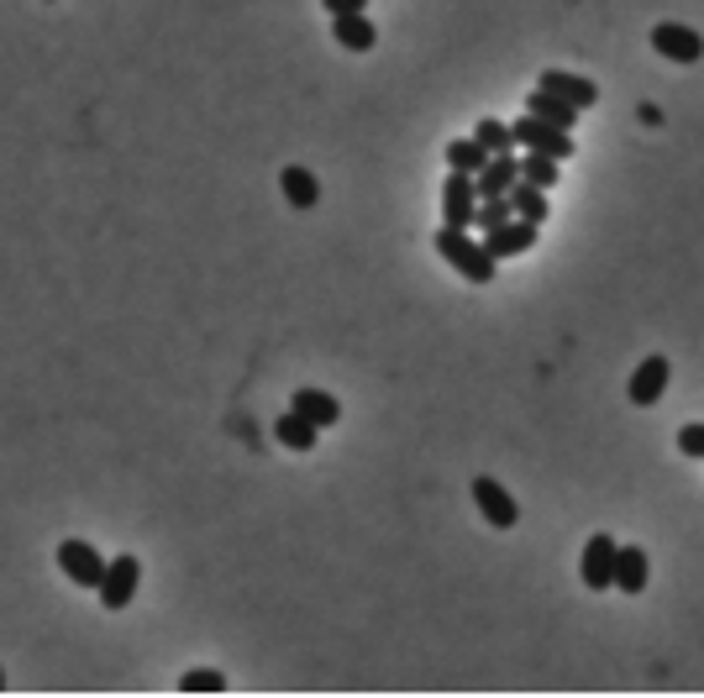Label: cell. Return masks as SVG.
<instances>
[{"label": "cell", "instance_id": "1", "mask_svg": "<svg viewBox=\"0 0 704 698\" xmlns=\"http://www.w3.org/2000/svg\"><path fill=\"white\" fill-rule=\"evenodd\" d=\"M437 258L447 268H458V279H468V284H489L494 268H500V258L483 247V237H468V226H447V220H442V232H437Z\"/></svg>", "mask_w": 704, "mask_h": 698}, {"label": "cell", "instance_id": "2", "mask_svg": "<svg viewBox=\"0 0 704 698\" xmlns=\"http://www.w3.org/2000/svg\"><path fill=\"white\" fill-rule=\"evenodd\" d=\"M510 132H516V142H521L526 153H547V158H558V163L579 153V147H573V132H563V126H552V121H542V116H531V111H526Z\"/></svg>", "mask_w": 704, "mask_h": 698}, {"label": "cell", "instance_id": "3", "mask_svg": "<svg viewBox=\"0 0 704 698\" xmlns=\"http://www.w3.org/2000/svg\"><path fill=\"white\" fill-rule=\"evenodd\" d=\"M473 504H479V515L489 520V531H516V525H521V504L510 499V489H504L500 479H489V473L473 479Z\"/></svg>", "mask_w": 704, "mask_h": 698}, {"label": "cell", "instance_id": "4", "mask_svg": "<svg viewBox=\"0 0 704 698\" xmlns=\"http://www.w3.org/2000/svg\"><path fill=\"white\" fill-rule=\"evenodd\" d=\"M137 583H142V562L132 557V552H121V557H111L105 562V578H101V604L116 615V609H126L132 598H137Z\"/></svg>", "mask_w": 704, "mask_h": 698}, {"label": "cell", "instance_id": "5", "mask_svg": "<svg viewBox=\"0 0 704 698\" xmlns=\"http://www.w3.org/2000/svg\"><path fill=\"white\" fill-rule=\"evenodd\" d=\"M59 573L69 583H80V588H101V578H105V557L90 546V541H80V536H69V541H59Z\"/></svg>", "mask_w": 704, "mask_h": 698}, {"label": "cell", "instance_id": "6", "mask_svg": "<svg viewBox=\"0 0 704 698\" xmlns=\"http://www.w3.org/2000/svg\"><path fill=\"white\" fill-rule=\"evenodd\" d=\"M479 174H458L447 168V184H442V220L447 226H473L479 216Z\"/></svg>", "mask_w": 704, "mask_h": 698}, {"label": "cell", "instance_id": "7", "mask_svg": "<svg viewBox=\"0 0 704 698\" xmlns=\"http://www.w3.org/2000/svg\"><path fill=\"white\" fill-rule=\"evenodd\" d=\"M667 379H673V362H667L663 352H652V358L636 362V373L625 383V399H631L636 410H646V404H657V399L667 394Z\"/></svg>", "mask_w": 704, "mask_h": 698}, {"label": "cell", "instance_id": "8", "mask_svg": "<svg viewBox=\"0 0 704 698\" xmlns=\"http://www.w3.org/2000/svg\"><path fill=\"white\" fill-rule=\"evenodd\" d=\"M615 557H621V546L615 536H589L584 541V562H579V573H584V588L604 594V588H615Z\"/></svg>", "mask_w": 704, "mask_h": 698}, {"label": "cell", "instance_id": "9", "mask_svg": "<svg viewBox=\"0 0 704 698\" xmlns=\"http://www.w3.org/2000/svg\"><path fill=\"white\" fill-rule=\"evenodd\" d=\"M537 232H542L537 220L510 216L504 226H494V232H483V247H489V253H494L500 263H504V258H521V253H531V247H537Z\"/></svg>", "mask_w": 704, "mask_h": 698}, {"label": "cell", "instance_id": "10", "mask_svg": "<svg viewBox=\"0 0 704 698\" xmlns=\"http://www.w3.org/2000/svg\"><path fill=\"white\" fill-rule=\"evenodd\" d=\"M652 48L673 63H700L704 59V38L684 21H663V27H652Z\"/></svg>", "mask_w": 704, "mask_h": 698}, {"label": "cell", "instance_id": "11", "mask_svg": "<svg viewBox=\"0 0 704 698\" xmlns=\"http://www.w3.org/2000/svg\"><path fill=\"white\" fill-rule=\"evenodd\" d=\"M542 90H552V95H563V100H573L579 111H589L594 100H600V84L594 80H584V74H568V69H542Z\"/></svg>", "mask_w": 704, "mask_h": 698}, {"label": "cell", "instance_id": "12", "mask_svg": "<svg viewBox=\"0 0 704 698\" xmlns=\"http://www.w3.org/2000/svg\"><path fill=\"white\" fill-rule=\"evenodd\" d=\"M526 111H531V116H542V121H552V126H563V132H573V126H579V116H584L573 100L552 95V90H542V84L526 95Z\"/></svg>", "mask_w": 704, "mask_h": 698}, {"label": "cell", "instance_id": "13", "mask_svg": "<svg viewBox=\"0 0 704 698\" xmlns=\"http://www.w3.org/2000/svg\"><path fill=\"white\" fill-rule=\"evenodd\" d=\"M646 583H652L646 552L642 546H621V557H615V588H621V594H646Z\"/></svg>", "mask_w": 704, "mask_h": 698}, {"label": "cell", "instance_id": "14", "mask_svg": "<svg viewBox=\"0 0 704 698\" xmlns=\"http://www.w3.org/2000/svg\"><path fill=\"white\" fill-rule=\"evenodd\" d=\"M274 437H279V446H289V452H310L316 437H322V425L310 415H300V410H284V415L274 420Z\"/></svg>", "mask_w": 704, "mask_h": 698}, {"label": "cell", "instance_id": "15", "mask_svg": "<svg viewBox=\"0 0 704 698\" xmlns=\"http://www.w3.org/2000/svg\"><path fill=\"white\" fill-rule=\"evenodd\" d=\"M279 189H284V199H289L295 211H310V205L322 199V179H316L305 163H289V168H284V174H279Z\"/></svg>", "mask_w": 704, "mask_h": 698}, {"label": "cell", "instance_id": "16", "mask_svg": "<svg viewBox=\"0 0 704 698\" xmlns=\"http://www.w3.org/2000/svg\"><path fill=\"white\" fill-rule=\"evenodd\" d=\"M289 410L310 415L316 425H322V431L343 420V404H337V394H326V389H295V394H289Z\"/></svg>", "mask_w": 704, "mask_h": 698}, {"label": "cell", "instance_id": "17", "mask_svg": "<svg viewBox=\"0 0 704 698\" xmlns=\"http://www.w3.org/2000/svg\"><path fill=\"white\" fill-rule=\"evenodd\" d=\"M331 32H337V42H343L347 53H368V48L379 42V32H374L368 11H347V17H331Z\"/></svg>", "mask_w": 704, "mask_h": 698}, {"label": "cell", "instance_id": "18", "mask_svg": "<svg viewBox=\"0 0 704 698\" xmlns=\"http://www.w3.org/2000/svg\"><path fill=\"white\" fill-rule=\"evenodd\" d=\"M516 179H521V158H516V153H494L479 174V195H510Z\"/></svg>", "mask_w": 704, "mask_h": 698}, {"label": "cell", "instance_id": "19", "mask_svg": "<svg viewBox=\"0 0 704 698\" xmlns=\"http://www.w3.org/2000/svg\"><path fill=\"white\" fill-rule=\"evenodd\" d=\"M510 205H516V216L537 220V226L552 216V199H547V189H542V184H531V179H516V189H510Z\"/></svg>", "mask_w": 704, "mask_h": 698}, {"label": "cell", "instance_id": "20", "mask_svg": "<svg viewBox=\"0 0 704 698\" xmlns=\"http://www.w3.org/2000/svg\"><path fill=\"white\" fill-rule=\"evenodd\" d=\"M489 158H494V153H489L479 137L447 142V168H458V174H483V163H489Z\"/></svg>", "mask_w": 704, "mask_h": 698}, {"label": "cell", "instance_id": "21", "mask_svg": "<svg viewBox=\"0 0 704 698\" xmlns=\"http://www.w3.org/2000/svg\"><path fill=\"white\" fill-rule=\"evenodd\" d=\"M473 137H479L489 153H516V147H521V142H516V132H510L504 121H494V116H483L479 126H473Z\"/></svg>", "mask_w": 704, "mask_h": 698}, {"label": "cell", "instance_id": "22", "mask_svg": "<svg viewBox=\"0 0 704 698\" xmlns=\"http://www.w3.org/2000/svg\"><path fill=\"white\" fill-rule=\"evenodd\" d=\"M510 216H516L510 195H483V199H479V216H473V226H479V232H494V226H504Z\"/></svg>", "mask_w": 704, "mask_h": 698}, {"label": "cell", "instance_id": "23", "mask_svg": "<svg viewBox=\"0 0 704 698\" xmlns=\"http://www.w3.org/2000/svg\"><path fill=\"white\" fill-rule=\"evenodd\" d=\"M521 179L552 189V184H558V158H547V153H526V158H521Z\"/></svg>", "mask_w": 704, "mask_h": 698}, {"label": "cell", "instance_id": "24", "mask_svg": "<svg viewBox=\"0 0 704 698\" xmlns=\"http://www.w3.org/2000/svg\"><path fill=\"white\" fill-rule=\"evenodd\" d=\"M180 688H184V694H222L226 678H222V673H211V667H195V673H184V678H180Z\"/></svg>", "mask_w": 704, "mask_h": 698}, {"label": "cell", "instance_id": "25", "mask_svg": "<svg viewBox=\"0 0 704 698\" xmlns=\"http://www.w3.org/2000/svg\"><path fill=\"white\" fill-rule=\"evenodd\" d=\"M679 452L684 458H704V425H684L679 431Z\"/></svg>", "mask_w": 704, "mask_h": 698}, {"label": "cell", "instance_id": "26", "mask_svg": "<svg viewBox=\"0 0 704 698\" xmlns=\"http://www.w3.org/2000/svg\"><path fill=\"white\" fill-rule=\"evenodd\" d=\"M326 17H347V11H368V0H322Z\"/></svg>", "mask_w": 704, "mask_h": 698}, {"label": "cell", "instance_id": "27", "mask_svg": "<svg viewBox=\"0 0 704 698\" xmlns=\"http://www.w3.org/2000/svg\"><path fill=\"white\" fill-rule=\"evenodd\" d=\"M0 688H6V673H0Z\"/></svg>", "mask_w": 704, "mask_h": 698}]
</instances>
